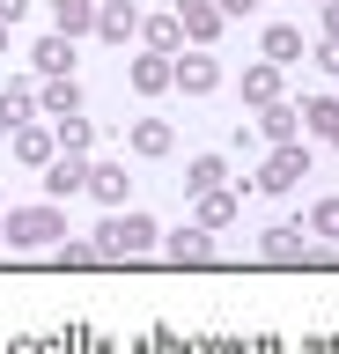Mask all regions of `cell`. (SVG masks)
Instances as JSON below:
<instances>
[{
	"mask_svg": "<svg viewBox=\"0 0 339 354\" xmlns=\"http://www.w3.org/2000/svg\"><path fill=\"white\" fill-rule=\"evenodd\" d=\"M162 229L148 214H104V229H96V259H140V251H155Z\"/></svg>",
	"mask_w": 339,
	"mask_h": 354,
	"instance_id": "1",
	"label": "cell"
},
{
	"mask_svg": "<svg viewBox=\"0 0 339 354\" xmlns=\"http://www.w3.org/2000/svg\"><path fill=\"white\" fill-rule=\"evenodd\" d=\"M0 236L15 243V251H45V243H59V236H67V221H59V207H8Z\"/></svg>",
	"mask_w": 339,
	"mask_h": 354,
	"instance_id": "2",
	"label": "cell"
},
{
	"mask_svg": "<svg viewBox=\"0 0 339 354\" xmlns=\"http://www.w3.org/2000/svg\"><path fill=\"white\" fill-rule=\"evenodd\" d=\"M310 177V148L302 140H280V148L266 155V170H258V192H295Z\"/></svg>",
	"mask_w": 339,
	"mask_h": 354,
	"instance_id": "3",
	"label": "cell"
},
{
	"mask_svg": "<svg viewBox=\"0 0 339 354\" xmlns=\"http://www.w3.org/2000/svg\"><path fill=\"white\" fill-rule=\"evenodd\" d=\"M170 88H184V96L222 88V59L214 52H170Z\"/></svg>",
	"mask_w": 339,
	"mask_h": 354,
	"instance_id": "4",
	"label": "cell"
},
{
	"mask_svg": "<svg viewBox=\"0 0 339 354\" xmlns=\"http://www.w3.org/2000/svg\"><path fill=\"white\" fill-rule=\"evenodd\" d=\"M45 192H52V199H74V192H89V162H81L74 148H59V155L45 162Z\"/></svg>",
	"mask_w": 339,
	"mask_h": 354,
	"instance_id": "5",
	"label": "cell"
},
{
	"mask_svg": "<svg viewBox=\"0 0 339 354\" xmlns=\"http://www.w3.org/2000/svg\"><path fill=\"white\" fill-rule=\"evenodd\" d=\"M96 37H104V44L140 37V8H133V0H96Z\"/></svg>",
	"mask_w": 339,
	"mask_h": 354,
	"instance_id": "6",
	"label": "cell"
},
{
	"mask_svg": "<svg viewBox=\"0 0 339 354\" xmlns=\"http://www.w3.org/2000/svg\"><path fill=\"white\" fill-rule=\"evenodd\" d=\"M177 22H184V37H192V44H214L222 8H214V0H177Z\"/></svg>",
	"mask_w": 339,
	"mask_h": 354,
	"instance_id": "7",
	"label": "cell"
},
{
	"mask_svg": "<svg viewBox=\"0 0 339 354\" xmlns=\"http://www.w3.org/2000/svg\"><path fill=\"white\" fill-rule=\"evenodd\" d=\"M30 66H37L45 82H59V74H74V37H59V30H52V37L37 44V52H30Z\"/></svg>",
	"mask_w": 339,
	"mask_h": 354,
	"instance_id": "8",
	"label": "cell"
},
{
	"mask_svg": "<svg viewBox=\"0 0 339 354\" xmlns=\"http://www.w3.org/2000/svg\"><path fill=\"white\" fill-rule=\"evenodd\" d=\"M295 133H302V104H266L258 111V140L280 148V140H295Z\"/></svg>",
	"mask_w": 339,
	"mask_h": 354,
	"instance_id": "9",
	"label": "cell"
},
{
	"mask_svg": "<svg viewBox=\"0 0 339 354\" xmlns=\"http://www.w3.org/2000/svg\"><path fill=\"white\" fill-rule=\"evenodd\" d=\"M229 185V162L222 155H192V162H184V192L200 199V192H222Z\"/></svg>",
	"mask_w": 339,
	"mask_h": 354,
	"instance_id": "10",
	"label": "cell"
},
{
	"mask_svg": "<svg viewBox=\"0 0 339 354\" xmlns=\"http://www.w3.org/2000/svg\"><path fill=\"white\" fill-rule=\"evenodd\" d=\"M162 251H170L177 266H200L214 243H206V229H200V221H184V229H170V236H162Z\"/></svg>",
	"mask_w": 339,
	"mask_h": 354,
	"instance_id": "11",
	"label": "cell"
},
{
	"mask_svg": "<svg viewBox=\"0 0 339 354\" xmlns=\"http://www.w3.org/2000/svg\"><path fill=\"white\" fill-rule=\"evenodd\" d=\"M15 155H23V162H37V170H45L52 155H59V140H52V126H30V118H23V126H15Z\"/></svg>",
	"mask_w": 339,
	"mask_h": 354,
	"instance_id": "12",
	"label": "cell"
},
{
	"mask_svg": "<svg viewBox=\"0 0 339 354\" xmlns=\"http://www.w3.org/2000/svg\"><path fill=\"white\" fill-rule=\"evenodd\" d=\"M266 59L273 66H302V30H295V22H273L266 30Z\"/></svg>",
	"mask_w": 339,
	"mask_h": 354,
	"instance_id": "13",
	"label": "cell"
},
{
	"mask_svg": "<svg viewBox=\"0 0 339 354\" xmlns=\"http://www.w3.org/2000/svg\"><path fill=\"white\" fill-rule=\"evenodd\" d=\"M30 111H37V82H8L0 88V126H23Z\"/></svg>",
	"mask_w": 339,
	"mask_h": 354,
	"instance_id": "14",
	"label": "cell"
},
{
	"mask_svg": "<svg viewBox=\"0 0 339 354\" xmlns=\"http://www.w3.org/2000/svg\"><path fill=\"white\" fill-rule=\"evenodd\" d=\"M52 22H59V37H81L96 30V0H52Z\"/></svg>",
	"mask_w": 339,
	"mask_h": 354,
	"instance_id": "15",
	"label": "cell"
},
{
	"mask_svg": "<svg viewBox=\"0 0 339 354\" xmlns=\"http://www.w3.org/2000/svg\"><path fill=\"white\" fill-rule=\"evenodd\" d=\"M140 37H148V52H177V44H184L177 8H170V15H148V22H140Z\"/></svg>",
	"mask_w": 339,
	"mask_h": 354,
	"instance_id": "16",
	"label": "cell"
},
{
	"mask_svg": "<svg viewBox=\"0 0 339 354\" xmlns=\"http://www.w3.org/2000/svg\"><path fill=\"white\" fill-rule=\"evenodd\" d=\"M244 104H258V111H266V104H280V66H251V74H244Z\"/></svg>",
	"mask_w": 339,
	"mask_h": 354,
	"instance_id": "17",
	"label": "cell"
},
{
	"mask_svg": "<svg viewBox=\"0 0 339 354\" xmlns=\"http://www.w3.org/2000/svg\"><path fill=\"white\" fill-rule=\"evenodd\" d=\"M37 104H45L52 118H74V111H81V88H74V74H59V82H45V88H37Z\"/></svg>",
	"mask_w": 339,
	"mask_h": 354,
	"instance_id": "18",
	"label": "cell"
},
{
	"mask_svg": "<svg viewBox=\"0 0 339 354\" xmlns=\"http://www.w3.org/2000/svg\"><path fill=\"white\" fill-rule=\"evenodd\" d=\"M126 185H133V177L118 170V162H89V192L104 199V207H118V199H126Z\"/></svg>",
	"mask_w": 339,
	"mask_h": 354,
	"instance_id": "19",
	"label": "cell"
},
{
	"mask_svg": "<svg viewBox=\"0 0 339 354\" xmlns=\"http://www.w3.org/2000/svg\"><path fill=\"white\" fill-rule=\"evenodd\" d=\"M133 88H140V96H162V88H170V52H148V59H133Z\"/></svg>",
	"mask_w": 339,
	"mask_h": 354,
	"instance_id": "20",
	"label": "cell"
},
{
	"mask_svg": "<svg viewBox=\"0 0 339 354\" xmlns=\"http://www.w3.org/2000/svg\"><path fill=\"white\" fill-rule=\"evenodd\" d=\"M302 126H310L317 140H332V148H339V104H332V96H310V104H302Z\"/></svg>",
	"mask_w": 339,
	"mask_h": 354,
	"instance_id": "21",
	"label": "cell"
},
{
	"mask_svg": "<svg viewBox=\"0 0 339 354\" xmlns=\"http://www.w3.org/2000/svg\"><path fill=\"white\" fill-rule=\"evenodd\" d=\"M229 221H236V192H200V229H229Z\"/></svg>",
	"mask_w": 339,
	"mask_h": 354,
	"instance_id": "22",
	"label": "cell"
},
{
	"mask_svg": "<svg viewBox=\"0 0 339 354\" xmlns=\"http://www.w3.org/2000/svg\"><path fill=\"white\" fill-rule=\"evenodd\" d=\"M52 140H59V148H74V155H81V148H89V140H96V126H89V118H81V111H74V118H52Z\"/></svg>",
	"mask_w": 339,
	"mask_h": 354,
	"instance_id": "23",
	"label": "cell"
},
{
	"mask_svg": "<svg viewBox=\"0 0 339 354\" xmlns=\"http://www.w3.org/2000/svg\"><path fill=\"white\" fill-rule=\"evenodd\" d=\"M133 155H170V126H162V118H140L133 126Z\"/></svg>",
	"mask_w": 339,
	"mask_h": 354,
	"instance_id": "24",
	"label": "cell"
},
{
	"mask_svg": "<svg viewBox=\"0 0 339 354\" xmlns=\"http://www.w3.org/2000/svg\"><path fill=\"white\" fill-rule=\"evenodd\" d=\"M266 259H302V229H295V221L266 229Z\"/></svg>",
	"mask_w": 339,
	"mask_h": 354,
	"instance_id": "25",
	"label": "cell"
},
{
	"mask_svg": "<svg viewBox=\"0 0 339 354\" xmlns=\"http://www.w3.org/2000/svg\"><path fill=\"white\" fill-rule=\"evenodd\" d=\"M310 236L339 243V199H317V207H310Z\"/></svg>",
	"mask_w": 339,
	"mask_h": 354,
	"instance_id": "26",
	"label": "cell"
},
{
	"mask_svg": "<svg viewBox=\"0 0 339 354\" xmlns=\"http://www.w3.org/2000/svg\"><path fill=\"white\" fill-rule=\"evenodd\" d=\"M310 59H317V66H325V74H339V37H332V44H317Z\"/></svg>",
	"mask_w": 339,
	"mask_h": 354,
	"instance_id": "27",
	"label": "cell"
},
{
	"mask_svg": "<svg viewBox=\"0 0 339 354\" xmlns=\"http://www.w3.org/2000/svg\"><path fill=\"white\" fill-rule=\"evenodd\" d=\"M23 15H30V0H0V22H8V30H15Z\"/></svg>",
	"mask_w": 339,
	"mask_h": 354,
	"instance_id": "28",
	"label": "cell"
},
{
	"mask_svg": "<svg viewBox=\"0 0 339 354\" xmlns=\"http://www.w3.org/2000/svg\"><path fill=\"white\" fill-rule=\"evenodd\" d=\"M214 8H222V22H229V15H251L258 0H214Z\"/></svg>",
	"mask_w": 339,
	"mask_h": 354,
	"instance_id": "29",
	"label": "cell"
},
{
	"mask_svg": "<svg viewBox=\"0 0 339 354\" xmlns=\"http://www.w3.org/2000/svg\"><path fill=\"white\" fill-rule=\"evenodd\" d=\"M325 30H332V37H339V0H325Z\"/></svg>",
	"mask_w": 339,
	"mask_h": 354,
	"instance_id": "30",
	"label": "cell"
},
{
	"mask_svg": "<svg viewBox=\"0 0 339 354\" xmlns=\"http://www.w3.org/2000/svg\"><path fill=\"white\" fill-rule=\"evenodd\" d=\"M0 52H8V22H0Z\"/></svg>",
	"mask_w": 339,
	"mask_h": 354,
	"instance_id": "31",
	"label": "cell"
}]
</instances>
